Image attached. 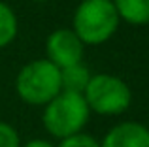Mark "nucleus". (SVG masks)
<instances>
[{"instance_id": "13", "label": "nucleus", "mask_w": 149, "mask_h": 147, "mask_svg": "<svg viewBox=\"0 0 149 147\" xmlns=\"http://www.w3.org/2000/svg\"><path fill=\"white\" fill-rule=\"evenodd\" d=\"M34 2H45V0H34Z\"/></svg>"}, {"instance_id": "10", "label": "nucleus", "mask_w": 149, "mask_h": 147, "mask_svg": "<svg viewBox=\"0 0 149 147\" xmlns=\"http://www.w3.org/2000/svg\"><path fill=\"white\" fill-rule=\"evenodd\" d=\"M0 147H21V138L11 125L0 121Z\"/></svg>"}, {"instance_id": "7", "label": "nucleus", "mask_w": 149, "mask_h": 147, "mask_svg": "<svg viewBox=\"0 0 149 147\" xmlns=\"http://www.w3.org/2000/svg\"><path fill=\"white\" fill-rule=\"evenodd\" d=\"M119 19L130 25L149 23V0H113Z\"/></svg>"}, {"instance_id": "5", "label": "nucleus", "mask_w": 149, "mask_h": 147, "mask_svg": "<svg viewBox=\"0 0 149 147\" xmlns=\"http://www.w3.org/2000/svg\"><path fill=\"white\" fill-rule=\"evenodd\" d=\"M45 49L47 60L58 70L79 64L83 59V42L76 36L72 28H58L51 32L45 42Z\"/></svg>"}, {"instance_id": "3", "label": "nucleus", "mask_w": 149, "mask_h": 147, "mask_svg": "<svg viewBox=\"0 0 149 147\" xmlns=\"http://www.w3.org/2000/svg\"><path fill=\"white\" fill-rule=\"evenodd\" d=\"M15 89L23 102L30 106H45L62 91L61 70L47 59L32 60L17 74Z\"/></svg>"}, {"instance_id": "6", "label": "nucleus", "mask_w": 149, "mask_h": 147, "mask_svg": "<svg viewBox=\"0 0 149 147\" xmlns=\"http://www.w3.org/2000/svg\"><path fill=\"white\" fill-rule=\"evenodd\" d=\"M100 147H149V128L134 121L119 123L109 128Z\"/></svg>"}, {"instance_id": "12", "label": "nucleus", "mask_w": 149, "mask_h": 147, "mask_svg": "<svg viewBox=\"0 0 149 147\" xmlns=\"http://www.w3.org/2000/svg\"><path fill=\"white\" fill-rule=\"evenodd\" d=\"M21 147H55L51 141L47 140H40V138H36V140H30V141H26L25 145H21Z\"/></svg>"}, {"instance_id": "2", "label": "nucleus", "mask_w": 149, "mask_h": 147, "mask_svg": "<svg viewBox=\"0 0 149 147\" xmlns=\"http://www.w3.org/2000/svg\"><path fill=\"white\" fill-rule=\"evenodd\" d=\"M119 21L121 19L111 0H83L74 13L72 30L83 45H98L115 34Z\"/></svg>"}, {"instance_id": "8", "label": "nucleus", "mask_w": 149, "mask_h": 147, "mask_svg": "<svg viewBox=\"0 0 149 147\" xmlns=\"http://www.w3.org/2000/svg\"><path fill=\"white\" fill-rule=\"evenodd\" d=\"M89 79H91V72L83 66V64H74L70 68L61 70V87L64 92H76V94H83L85 87H87Z\"/></svg>"}, {"instance_id": "9", "label": "nucleus", "mask_w": 149, "mask_h": 147, "mask_svg": "<svg viewBox=\"0 0 149 147\" xmlns=\"http://www.w3.org/2000/svg\"><path fill=\"white\" fill-rule=\"evenodd\" d=\"M17 36V17L10 6L0 2V49L6 47Z\"/></svg>"}, {"instance_id": "11", "label": "nucleus", "mask_w": 149, "mask_h": 147, "mask_svg": "<svg viewBox=\"0 0 149 147\" xmlns=\"http://www.w3.org/2000/svg\"><path fill=\"white\" fill-rule=\"evenodd\" d=\"M58 147H100V144L93 136H89V134H85V132H79V134H76V136L61 140Z\"/></svg>"}, {"instance_id": "1", "label": "nucleus", "mask_w": 149, "mask_h": 147, "mask_svg": "<svg viewBox=\"0 0 149 147\" xmlns=\"http://www.w3.org/2000/svg\"><path fill=\"white\" fill-rule=\"evenodd\" d=\"M89 115L91 111L83 94L61 91L49 104H45L42 123L53 138L66 140L85 128Z\"/></svg>"}, {"instance_id": "4", "label": "nucleus", "mask_w": 149, "mask_h": 147, "mask_svg": "<svg viewBox=\"0 0 149 147\" xmlns=\"http://www.w3.org/2000/svg\"><path fill=\"white\" fill-rule=\"evenodd\" d=\"M83 98L89 111L98 115H121L130 107L132 92L121 77L111 74H96L89 79Z\"/></svg>"}]
</instances>
